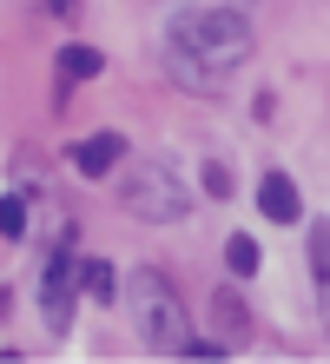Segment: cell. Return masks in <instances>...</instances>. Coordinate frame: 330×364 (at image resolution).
Listing matches in <instances>:
<instances>
[{
    "label": "cell",
    "instance_id": "6da1fadb",
    "mask_svg": "<svg viewBox=\"0 0 330 364\" xmlns=\"http://www.w3.org/2000/svg\"><path fill=\"white\" fill-rule=\"evenodd\" d=\"M251 60V27L231 7H185L165 20V73L185 93H225Z\"/></svg>",
    "mask_w": 330,
    "mask_h": 364
},
{
    "label": "cell",
    "instance_id": "7a4b0ae2",
    "mask_svg": "<svg viewBox=\"0 0 330 364\" xmlns=\"http://www.w3.org/2000/svg\"><path fill=\"white\" fill-rule=\"evenodd\" d=\"M126 298H132V325H139L145 351H185V305L159 272H132Z\"/></svg>",
    "mask_w": 330,
    "mask_h": 364
},
{
    "label": "cell",
    "instance_id": "3957f363",
    "mask_svg": "<svg viewBox=\"0 0 330 364\" xmlns=\"http://www.w3.org/2000/svg\"><path fill=\"white\" fill-rule=\"evenodd\" d=\"M119 205L165 225V219H185V212H192V192L172 179V166L145 159V166H132V173H119Z\"/></svg>",
    "mask_w": 330,
    "mask_h": 364
},
{
    "label": "cell",
    "instance_id": "277c9868",
    "mask_svg": "<svg viewBox=\"0 0 330 364\" xmlns=\"http://www.w3.org/2000/svg\"><path fill=\"white\" fill-rule=\"evenodd\" d=\"M73 232L60 239V252L47 259V278H40V318H47V331H66L73 325V291H79V272H73Z\"/></svg>",
    "mask_w": 330,
    "mask_h": 364
},
{
    "label": "cell",
    "instance_id": "5b68a950",
    "mask_svg": "<svg viewBox=\"0 0 330 364\" xmlns=\"http://www.w3.org/2000/svg\"><path fill=\"white\" fill-rule=\"evenodd\" d=\"M73 166H79L86 179H113L119 166H126V139H119V133H93V139H79V146H73Z\"/></svg>",
    "mask_w": 330,
    "mask_h": 364
},
{
    "label": "cell",
    "instance_id": "8992f818",
    "mask_svg": "<svg viewBox=\"0 0 330 364\" xmlns=\"http://www.w3.org/2000/svg\"><path fill=\"white\" fill-rule=\"evenodd\" d=\"M258 205H264V219H271V225H297L304 199H297L291 173H264V186H258Z\"/></svg>",
    "mask_w": 330,
    "mask_h": 364
},
{
    "label": "cell",
    "instance_id": "52a82bcc",
    "mask_svg": "<svg viewBox=\"0 0 330 364\" xmlns=\"http://www.w3.org/2000/svg\"><path fill=\"white\" fill-rule=\"evenodd\" d=\"M211 318H218V331H225V345H245V338H251V311L238 305V291H231V285H218V291H211Z\"/></svg>",
    "mask_w": 330,
    "mask_h": 364
},
{
    "label": "cell",
    "instance_id": "ba28073f",
    "mask_svg": "<svg viewBox=\"0 0 330 364\" xmlns=\"http://www.w3.org/2000/svg\"><path fill=\"white\" fill-rule=\"evenodd\" d=\"M311 272H317V311L330 331V225H311Z\"/></svg>",
    "mask_w": 330,
    "mask_h": 364
},
{
    "label": "cell",
    "instance_id": "9c48e42d",
    "mask_svg": "<svg viewBox=\"0 0 330 364\" xmlns=\"http://www.w3.org/2000/svg\"><path fill=\"white\" fill-rule=\"evenodd\" d=\"M79 285H86V291H93V298H99V305H113V298H119V272H113V265H106V259H93V265H79Z\"/></svg>",
    "mask_w": 330,
    "mask_h": 364
},
{
    "label": "cell",
    "instance_id": "30bf717a",
    "mask_svg": "<svg viewBox=\"0 0 330 364\" xmlns=\"http://www.w3.org/2000/svg\"><path fill=\"white\" fill-rule=\"evenodd\" d=\"M99 67H106V60H99L93 47H60V73H66V80H93Z\"/></svg>",
    "mask_w": 330,
    "mask_h": 364
},
{
    "label": "cell",
    "instance_id": "8fae6325",
    "mask_svg": "<svg viewBox=\"0 0 330 364\" xmlns=\"http://www.w3.org/2000/svg\"><path fill=\"white\" fill-rule=\"evenodd\" d=\"M225 265H231V272H238V278H251V272H258V245H251V239H245V232H238V239H231V245H225Z\"/></svg>",
    "mask_w": 330,
    "mask_h": 364
},
{
    "label": "cell",
    "instance_id": "7c38bea8",
    "mask_svg": "<svg viewBox=\"0 0 330 364\" xmlns=\"http://www.w3.org/2000/svg\"><path fill=\"white\" fill-rule=\"evenodd\" d=\"M0 239H27V199H0Z\"/></svg>",
    "mask_w": 330,
    "mask_h": 364
},
{
    "label": "cell",
    "instance_id": "4fadbf2b",
    "mask_svg": "<svg viewBox=\"0 0 330 364\" xmlns=\"http://www.w3.org/2000/svg\"><path fill=\"white\" fill-rule=\"evenodd\" d=\"M205 192H211V199H231V173H225V166H205Z\"/></svg>",
    "mask_w": 330,
    "mask_h": 364
}]
</instances>
